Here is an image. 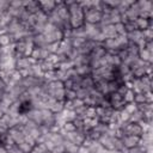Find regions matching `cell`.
I'll return each mask as SVG.
<instances>
[{"mask_svg": "<svg viewBox=\"0 0 153 153\" xmlns=\"http://www.w3.org/2000/svg\"><path fill=\"white\" fill-rule=\"evenodd\" d=\"M124 27H126V31H127V32H130V31L135 30L134 22H127V23H124Z\"/></svg>", "mask_w": 153, "mask_h": 153, "instance_id": "cell-53", "label": "cell"}, {"mask_svg": "<svg viewBox=\"0 0 153 153\" xmlns=\"http://www.w3.org/2000/svg\"><path fill=\"white\" fill-rule=\"evenodd\" d=\"M33 44H35V47H43V48H45L48 43H47L43 33H37V35H33Z\"/></svg>", "mask_w": 153, "mask_h": 153, "instance_id": "cell-31", "label": "cell"}, {"mask_svg": "<svg viewBox=\"0 0 153 153\" xmlns=\"http://www.w3.org/2000/svg\"><path fill=\"white\" fill-rule=\"evenodd\" d=\"M0 56H2V47H0Z\"/></svg>", "mask_w": 153, "mask_h": 153, "instance_id": "cell-60", "label": "cell"}, {"mask_svg": "<svg viewBox=\"0 0 153 153\" xmlns=\"http://www.w3.org/2000/svg\"><path fill=\"white\" fill-rule=\"evenodd\" d=\"M123 110H124V111H127L129 115H131L134 111H136V110H137V105H136L134 102H131V103H126V105H124Z\"/></svg>", "mask_w": 153, "mask_h": 153, "instance_id": "cell-42", "label": "cell"}, {"mask_svg": "<svg viewBox=\"0 0 153 153\" xmlns=\"http://www.w3.org/2000/svg\"><path fill=\"white\" fill-rule=\"evenodd\" d=\"M145 49H147L148 51L153 53V41H147L146 45H145Z\"/></svg>", "mask_w": 153, "mask_h": 153, "instance_id": "cell-55", "label": "cell"}, {"mask_svg": "<svg viewBox=\"0 0 153 153\" xmlns=\"http://www.w3.org/2000/svg\"><path fill=\"white\" fill-rule=\"evenodd\" d=\"M85 118H96V108L94 106H87Z\"/></svg>", "mask_w": 153, "mask_h": 153, "instance_id": "cell-48", "label": "cell"}, {"mask_svg": "<svg viewBox=\"0 0 153 153\" xmlns=\"http://www.w3.org/2000/svg\"><path fill=\"white\" fill-rule=\"evenodd\" d=\"M0 153H7L6 147H4V146H1V145H0Z\"/></svg>", "mask_w": 153, "mask_h": 153, "instance_id": "cell-59", "label": "cell"}, {"mask_svg": "<svg viewBox=\"0 0 153 153\" xmlns=\"http://www.w3.org/2000/svg\"><path fill=\"white\" fill-rule=\"evenodd\" d=\"M127 39L129 41V43H134V44H137L141 39H143V36H142V31L140 30H133L130 32H127Z\"/></svg>", "mask_w": 153, "mask_h": 153, "instance_id": "cell-20", "label": "cell"}, {"mask_svg": "<svg viewBox=\"0 0 153 153\" xmlns=\"http://www.w3.org/2000/svg\"><path fill=\"white\" fill-rule=\"evenodd\" d=\"M42 110H43V109H42ZM42 110L32 109L26 116H27V118H29L30 121H32L33 123L41 126V124L43 123V112H42Z\"/></svg>", "mask_w": 153, "mask_h": 153, "instance_id": "cell-17", "label": "cell"}, {"mask_svg": "<svg viewBox=\"0 0 153 153\" xmlns=\"http://www.w3.org/2000/svg\"><path fill=\"white\" fill-rule=\"evenodd\" d=\"M153 109V103H143L137 105V110H140L141 112H146V111H152Z\"/></svg>", "mask_w": 153, "mask_h": 153, "instance_id": "cell-44", "label": "cell"}, {"mask_svg": "<svg viewBox=\"0 0 153 153\" xmlns=\"http://www.w3.org/2000/svg\"><path fill=\"white\" fill-rule=\"evenodd\" d=\"M142 36L145 41H153V27H148L142 31Z\"/></svg>", "mask_w": 153, "mask_h": 153, "instance_id": "cell-43", "label": "cell"}, {"mask_svg": "<svg viewBox=\"0 0 153 153\" xmlns=\"http://www.w3.org/2000/svg\"><path fill=\"white\" fill-rule=\"evenodd\" d=\"M114 140H115V136H110V135H100V137L98 139V142L106 149V151H114L115 149V146H114Z\"/></svg>", "mask_w": 153, "mask_h": 153, "instance_id": "cell-13", "label": "cell"}, {"mask_svg": "<svg viewBox=\"0 0 153 153\" xmlns=\"http://www.w3.org/2000/svg\"><path fill=\"white\" fill-rule=\"evenodd\" d=\"M39 66H41V68H42V71H43L44 73H45V72H53V71L57 69V67H56L51 61H49L48 59L44 60V61H41V62H39Z\"/></svg>", "mask_w": 153, "mask_h": 153, "instance_id": "cell-28", "label": "cell"}, {"mask_svg": "<svg viewBox=\"0 0 153 153\" xmlns=\"http://www.w3.org/2000/svg\"><path fill=\"white\" fill-rule=\"evenodd\" d=\"M80 87L86 88V90H92V88H94V81H93V79H92L91 74L81 78V81H80Z\"/></svg>", "mask_w": 153, "mask_h": 153, "instance_id": "cell-24", "label": "cell"}, {"mask_svg": "<svg viewBox=\"0 0 153 153\" xmlns=\"http://www.w3.org/2000/svg\"><path fill=\"white\" fill-rule=\"evenodd\" d=\"M146 152H147V149L145 147L140 146V145H137V146H135L133 148H128L127 149V153H146Z\"/></svg>", "mask_w": 153, "mask_h": 153, "instance_id": "cell-45", "label": "cell"}, {"mask_svg": "<svg viewBox=\"0 0 153 153\" xmlns=\"http://www.w3.org/2000/svg\"><path fill=\"white\" fill-rule=\"evenodd\" d=\"M69 12V25L71 29L81 27L85 24L84 20V10L79 5V1H65Z\"/></svg>", "mask_w": 153, "mask_h": 153, "instance_id": "cell-1", "label": "cell"}, {"mask_svg": "<svg viewBox=\"0 0 153 153\" xmlns=\"http://www.w3.org/2000/svg\"><path fill=\"white\" fill-rule=\"evenodd\" d=\"M145 97H146V103H153L152 91H151V92H146V93H145Z\"/></svg>", "mask_w": 153, "mask_h": 153, "instance_id": "cell-56", "label": "cell"}, {"mask_svg": "<svg viewBox=\"0 0 153 153\" xmlns=\"http://www.w3.org/2000/svg\"><path fill=\"white\" fill-rule=\"evenodd\" d=\"M102 45H103V48L105 49V51L109 53V54H116L118 50H121V47H120L118 41H117L116 37L105 39V41L102 43Z\"/></svg>", "mask_w": 153, "mask_h": 153, "instance_id": "cell-7", "label": "cell"}, {"mask_svg": "<svg viewBox=\"0 0 153 153\" xmlns=\"http://www.w3.org/2000/svg\"><path fill=\"white\" fill-rule=\"evenodd\" d=\"M123 14H124V17L127 18L128 22H134L136 18H139V17H140V8H139L136 1H134V4H133Z\"/></svg>", "mask_w": 153, "mask_h": 153, "instance_id": "cell-12", "label": "cell"}, {"mask_svg": "<svg viewBox=\"0 0 153 153\" xmlns=\"http://www.w3.org/2000/svg\"><path fill=\"white\" fill-rule=\"evenodd\" d=\"M142 120H143V114H142L140 110L134 111V112L130 115V117H129V122H130V123H139V122H141Z\"/></svg>", "mask_w": 153, "mask_h": 153, "instance_id": "cell-34", "label": "cell"}, {"mask_svg": "<svg viewBox=\"0 0 153 153\" xmlns=\"http://www.w3.org/2000/svg\"><path fill=\"white\" fill-rule=\"evenodd\" d=\"M54 10H55V12L59 14V17L71 27V25H69V12H68V7H67V5L65 4V1H57L56 7H55Z\"/></svg>", "mask_w": 153, "mask_h": 153, "instance_id": "cell-6", "label": "cell"}, {"mask_svg": "<svg viewBox=\"0 0 153 153\" xmlns=\"http://www.w3.org/2000/svg\"><path fill=\"white\" fill-rule=\"evenodd\" d=\"M62 129L66 131V133H71V131H74L75 130V127L73 124V122H66L62 127Z\"/></svg>", "mask_w": 153, "mask_h": 153, "instance_id": "cell-49", "label": "cell"}, {"mask_svg": "<svg viewBox=\"0 0 153 153\" xmlns=\"http://www.w3.org/2000/svg\"><path fill=\"white\" fill-rule=\"evenodd\" d=\"M92 129H94L98 134L104 135V134H106V133H108V130H109V124H106V123H102V122H98V123L96 124V127H94V128H92Z\"/></svg>", "mask_w": 153, "mask_h": 153, "instance_id": "cell-35", "label": "cell"}, {"mask_svg": "<svg viewBox=\"0 0 153 153\" xmlns=\"http://www.w3.org/2000/svg\"><path fill=\"white\" fill-rule=\"evenodd\" d=\"M121 140H122V143H123L124 148H133V147L137 146L139 142H140V137L134 136V135H124Z\"/></svg>", "mask_w": 153, "mask_h": 153, "instance_id": "cell-16", "label": "cell"}, {"mask_svg": "<svg viewBox=\"0 0 153 153\" xmlns=\"http://www.w3.org/2000/svg\"><path fill=\"white\" fill-rule=\"evenodd\" d=\"M35 63H36V61L31 56H22V57L16 59V69L17 71L27 69Z\"/></svg>", "mask_w": 153, "mask_h": 153, "instance_id": "cell-9", "label": "cell"}, {"mask_svg": "<svg viewBox=\"0 0 153 153\" xmlns=\"http://www.w3.org/2000/svg\"><path fill=\"white\" fill-rule=\"evenodd\" d=\"M73 49H74V48L72 47L71 42H69L68 39H65V38H63V39L59 43V49H57V53H56V54H60V55H62V56H65V57L68 59V56L71 55V53H72Z\"/></svg>", "mask_w": 153, "mask_h": 153, "instance_id": "cell-11", "label": "cell"}, {"mask_svg": "<svg viewBox=\"0 0 153 153\" xmlns=\"http://www.w3.org/2000/svg\"><path fill=\"white\" fill-rule=\"evenodd\" d=\"M30 14H35L39 11V6H38V1H31V0H27L25 2V7H24Z\"/></svg>", "mask_w": 153, "mask_h": 153, "instance_id": "cell-25", "label": "cell"}, {"mask_svg": "<svg viewBox=\"0 0 153 153\" xmlns=\"http://www.w3.org/2000/svg\"><path fill=\"white\" fill-rule=\"evenodd\" d=\"M6 87H7L6 82L2 80V78H0V92H1V93H4V92L6 91Z\"/></svg>", "mask_w": 153, "mask_h": 153, "instance_id": "cell-57", "label": "cell"}, {"mask_svg": "<svg viewBox=\"0 0 153 153\" xmlns=\"http://www.w3.org/2000/svg\"><path fill=\"white\" fill-rule=\"evenodd\" d=\"M51 54L43 47H35L32 53H31V57L36 61V62H41V61H44L47 60Z\"/></svg>", "mask_w": 153, "mask_h": 153, "instance_id": "cell-8", "label": "cell"}, {"mask_svg": "<svg viewBox=\"0 0 153 153\" xmlns=\"http://www.w3.org/2000/svg\"><path fill=\"white\" fill-rule=\"evenodd\" d=\"M4 115H5V114H4V112H2V111H1V110H0V118H1V117H2V116H4Z\"/></svg>", "mask_w": 153, "mask_h": 153, "instance_id": "cell-61", "label": "cell"}, {"mask_svg": "<svg viewBox=\"0 0 153 153\" xmlns=\"http://www.w3.org/2000/svg\"><path fill=\"white\" fill-rule=\"evenodd\" d=\"M97 44H99V43H96V42H93V41L86 39L76 50H78V53L81 54V55H90V53L92 51V49H93Z\"/></svg>", "mask_w": 153, "mask_h": 153, "instance_id": "cell-15", "label": "cell"}, {"mask_svg": "<svg viewBox=\"0 0 153 153\" xmlns=\"http://www.w3.org/2000/svg\"><path fill=\"white\" fill-rule=\"evenodd\" d=\"M61 115H62V117H63V120H65L66 122H72V121L76 117L75 114H74V111L67 110V109H63V111L61 112Z\"/></svg>", "mask_w": 153, "mask_h": 153, "instance_id": "cell-36", "label": "cell"}, {"mask_svg": "<svg viewBox=\"0 0 153 153\" xmlns=\"http://www.w3.org/2000/svg\"><path fill=\"white\" fill-rule=\"evenodd\" d=\"M75 93H76V98L78 99H86L88 96H90V90H86V88H82V87H79L78 90H75Z\"/></svg>", "mask_w": 153, "mask_h": 153, "instance_id": "cell-37", "label": "cell"}, {"mask_svg": "<svg viewBox=\"0 0 153 153\" xmlns=\"http://www.w3.org/2000/svg\"><path fill=\"white\" fill-rule=\"evenodd\" d=\"M63 109H65V102L56 100V102L51 105V108H50L49 110H50L53 114H60V112L63 111Z\"/></svg>", "mask_w": 153, "mask_h": 153, "instance_id": "cell-33", "label": "cell"}, {"mask_svg": "<svg viewBox=\"0 0 153 153\" xmlns=\"http://www.w3.org/2000/svg\"><path fill=\"white\" fill-rule=\"evenodd\" d=\"M105 54H106V51H105V49L103 48V45H102V44H97V45L92 49V51L90 53L88 57H90V59H102Z\"/></svg>", "mask_w": 153, "mask_h": 153, "instance_id": "cell-22", "label": "cell"}, {"mask_svg": "<svg viewBox=\"0 0 153 153\" xmlns=\"http://www.w3.org/2000/svg\"><path fill=\"white\" fill-rule=\"evenodd\" d=\"M57 1H53V0H47V1H38V6L39 10L47 14H49L55 7H56Z\"/></svg>", "mask_w": 153, "mask_h": 153, "instance_id": "cell-18", "label": "cell"}, {"mask_svg": "<svg viewBox=\"0 0 153 153\" xmlns=\"http://www.w3.org/2000/svg\"><path fill=\"white\" fill-rule=\"evenodd\" d=\"M133 102H134L136 105H140V104L146 103V97H145V93H134Z\"/></svg>", "mask_w": 153, "mask_h": 153, "instance_id": "cell-39", "label": "cell"}, {"mask_svg": "<svg viewBox=\"0 0 153 153\" xmlns=\"http://www.w3.org/2000/svg\"><path fill=\"white\" fill-rule=\"evenodd\" d=\"M139 59H141L143 62H147V63H152L153 62V53L148 51L147 49H139Z\"/></svg>", "mask_w": 153, "mask_h": 153, "instance_id": "cell-23", "label": "cell"}, {"mask_svg": "<svg viewBox=\"0 0 153 153\" xmlns=\"http://www.w3.org/2000/svg\"><path fill=\"white\" fill-rule=\"evenodd\" d=\"M73 86H74V82H73L72 79H67L66 81H63L65 90H73Z\"/></svg>", "mask_w": 153, "mask_h": 153, "instance_id": "cell-51", "label": "cell"}, {"mask_svg": "<svg viewBox=\"0 0 153 153\" xmlns=\"http://www.w3.org/2000/svg\"><path fill=\"white\" fill-rule=\"evenodd\" d=\"M133 98H134V92L129 88V90L123 94V100H124L126 103H131V102H133Z\"/></svg>", "mask_w": 153, "mask_h": 153, "instance_id": "cell-47", "label": "cell"}, {"mask_svg": "<svg viewBox=\"0 0 153 153\" xmlns=\"http://www.w3.org/2000/svg\"><path fill=\"white\" fill-rule=\"evenodd\" d=\"M106 98H108V100H109V103H110V106H111L115 111L122 110V109L124 108V105H126V102L123 100V97H122L121 94H118L117 92H112V93L108 94Z\"/></svg>", "mask_w": 153, "mask_h": 153, "instance_id": "cell-2", "label": "cell"}, {"mask_svg": "<svg viewBox=\"0 0 153 153\" xmlns=\"http://www.w3.org/2000/svg\"><path fill=\"white\" fill-rule=\"evenodd\" d=\"M88 61H90L88 55H81V54H79L72 62H73V66L76 67V66H80V65H88Z\"/></svg>", "mask_w": 153, "mask_h": 153, "instance_id": "cell-30", "label": "cell"}, {"mask_svg": "<svg viewBox=\"0 0 153 153\" xmlns=\"http://www.w3.org/2000/svg\"><path fill=\"white\" fill-rule=\"evenodd\" d=\"M57 68H59V69H61V71H69V69L74 68V66H73V62H72V61L66 60V61H63L62 63H60Z\"/></svg>", "mask_w": 153, "mask_h": 153, "instance_id": "cell-41", "label": "cell"}, {"mask_svg": "<svg viewBox=\"0 0 153 153\" xmlns=\"http://www.w3.org/2000/svg\"><path fill=\"white\" fill-rule=\"evenodd\" d=\"M10 6L11 7H16V8H22V7H24V1H22V0H13V1H10Z\"/></svg>", "mask_w": 153, "mask_h": 153, "instance_id": "cell-50", "label": "cell"}, {"mask_svg": "<svg viewBox=\"0 0 153 153\" xmlns=\"http://www.w3.org/2000/svg\"><path fill=\"white\" fill-rule=\"evenodd\" d=\"M66 140L71 141L72 143L76 145V146H81L86 139V134L84 131H80V130H74V131H71V133H67L66 136H65Z\"/></svg>", "mask_w": 153, "mask_h": 153, "instance_id": "cell-5", "label": "cell"}, {"mask_svg": "<svg viewBox=\"0 0 153 153\" xmlns=\"http://www.w3.org/2000/svg\"><path fill=\"white\" fill-rule=\"evenodd\" d=\"M32 109H33V104H32V100L31 99L19 102V106H18L19 115H27Z\"/></svg>", "mask_w": 153, "mask_h": 153, "instance_id": "cell-19", "label": "cell"}, {"mask_svg": "<svg viewBox=\"0 0 153 153\" xmlns=\"http://www.w3.org/2000/svg\"><path fill=\"white\" fill-rule=\"evenodd\" d=\"M114 26H115V30H116L117 35H120V36L127 35V31H126V27H124L123 23H116V24H114Z\"/></svg>", "mask_w": 153, "mask_h": 153, "instance_id": "cell-40", "label": "cell"}, {"mask_svg": "<svg viewBox=\"0 0 153 153\" xmlns=\"http://www.w3.org/2000/svg\"><path fill=\"white\" fill-rule=\"evenodd\" d=\"M134 25H135V29L136 30H140V31H143L148 27H153V22L152 19H145V18H136L134 20Z\"/></svg>", "mask_w": 153, "mask_h": 153, "instance_id": "cell-14", "label": "cell"}, {"mask_svg": "<svg viewBox=\"0 0 153 153\" xmlns=\"http://www.w3.org/2000/svg\"><path fill=\"white\" fill-rule=\"evenodd\" d=\"M51 153H65V147H63V145H57V146H55V147L53 148Z\"/></svg>", "mask_w": 153, "mask_h": 153, "instance_id": "cell-54", "label": "cell"}, {"mask_svg": "<svg viewBox=\"0 0 153 153\" xmlns=\"http://www.w3.org/2000/svg\"><path fill=\"white\" fill-rule=\"evenodd\" d=\"M102 18V12L96 8L84 10V20L87 24H99Z\"/></svg>", "mask_w": 153, "mask_h": 153, "instance_id": "cell-3", "label": "cell"}, {"mask_svg": "<svg viewBox=\"0 0 153 153\" xmlns=\"http://www.w3.org/2000/svg\"><path fill=\"white\" fill-rule=\"evenodd\" d=\"M35 18H36V24H41V25H45L48 23V14L42 12L41 10L35 13Z\"/></svg>", "mask_w": 153, "mask_h": 153, "instance_id": "cell-32", "label": "cell"}, {"mask_svg": "<svg viewBox=\"0 0 153 153\" xmlns=\"http://www.w3.org/2000/svg\"><path fill=\"white\" fill-rule=\"evenodd\" d=\"M75 72L78 75L80 76H86V75H90L91 72H92V68L88 66V65H80V66H76L74 67Z\"/></svg>", "mask_w": 153, "mask_h": 153, "instance_id": "cell-26", "label": "cell"}, {"mask_svg": "<svg viewBox=\"0 0 153 153\" xmlns=\"http://www.w3.org/2000/svg\"><path fill=\"white\" fill-rule=\"evenodd\" d=\"M78 153H88V148H87V147H85V146H80V147H79Z\"/></svg>", "mask_w": 153, "mask_h": 153, "instance_id": "cell-58", "label": "cell"}, {"mask_svg": "<svg viewBox=\"0 0 153 153\" xmlns=\"http://www.w3.org/2000/svg\"><path fill=\"white\" fill-rule=\"evenodd\" d=\"M63 147H65V153H78V151H79V147L80 146H76V145H74V143H72L71 141H68V140H63Z\"/></svg>", "mask_w": 153, "mask_h": 153, "instance_id": "cell-27", "label": "cell"}, {"mask_svg": "<svg viewBox=\"0 0 153 153\" xmlns=\"http://www.w3.org/2000/svg\"><path fill=\"white\" fill-rule=\"evenodd\" d=\"M17 146H18V148H19V149H20L23 153H30V152L32 151V147H33L31 143L26 142L25 140H24L23 142H20L19 145H17Z\"/></svg>", "mask_w": 153, "mask_h": 153, "instance_id": "cell-38", "label": "cell"}, {"mask_svg": "<svg viewBox=\"0 0 153 153\" xmlns=\"http://www.w3.org/2000/svg\"><path fill=\"white\" fill-rule=\"evenodd\" d=\"M122 131L124 135H134L139 137H141V135L143 134V130L139 123H130V122L126 123V126L122 128Z\"/></svg>", "mask_w": 153, "mask_h": 153, "instance_id": "cell-4", "label": "cell"}, {"mask_svg": "<svg viewBox=\"0 0 153 153\" xmlns=\"http://www.w3.org/2000/svg\"><path fill=\"white\" fill-rule=\"evenodd\" d=\"M75 98H76V93L74 90H66L65 100H74Z\"/></svg>", "mask_w": 153, "mask_h": 153, "instance_id": "cell-46", "label": "cell"}, {"mask_svg": "<svg viewBox=\"0 0 153 153\" xmlns=\"http://www.w3.org/2000/svg\"><path fill=\"white\" fill-rule=\"evenodd\" d=\"M8 6H10V1L0 0V12H5V11H7Z\"/></svg>", "mask_w": 153, "mask_h": 153, "instance_id": "cell-52", "label": "cell"}, {"mask_svg": "<svg viewBox=\"0 0 153 153\" xmlns=\"http://www.w3.org/2000/svg\"><path fill=\"white\" fill-rule=\"evenodd\" d=\"M13 44L12 37L6 32H0V47H8Z\"/></svg>", "mask_w": 153, "mask_h": 153, "instance_id": "cell-29", "label": "cell"}, {"mask_svg": "<svg viewBox=\"0 0 153 153\" xmlns=\"http://www.w3.org/2000/svg\"><path fill=\"white\" fill-rule=\"evenodd\" d=\"M7 133L10 134V136L12 137V140L14 141L16 145H19L20 142H23L25 140V134L23 133V129L20 126L18 127H14V128H11L7 130Z\"/></svg>", "mask_w": 153, "mask_h": 153, "instance_id": "cell-10", "label": "cell"}, {"mask_svg": "<svg viewBox=\"0 0 153 153\" xmlns=\"http://www.w3.org/2000/svg\"><path fill=\"white\" fill-rule=\"evenodd\" d=\"M100 32H102V35H103V37H104L105 39H108V38H114V37L117 36L116 30H115V26H114L112 24L105 25V26L100 27Z\"/></svg>", "mask_w": 153, "mask_h": 153, "instance_id": "cell-21", "label": "cell"}]
</instances>
